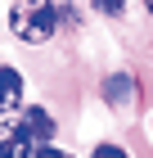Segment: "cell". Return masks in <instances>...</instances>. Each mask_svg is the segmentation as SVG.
Segmentation results:
<instances>
[{
  "instance_id": "3957f363",
  "label": "cell",
  "mask_w": 153,
  "mask_h": 158,
  "mask_svg": "<svg viewBox=\"0 0 153 158\" xmlns=\"http://www.w3.org/2000/svg\"><path fill=\"white\" fill-rule=\"evenodd\" d=\"M18 127H23V135L32 145H50V135H54V118H50L45 109H23Z\"/></svg>"
},
{
  "instance_id": "9c48e42d",
  "label": "cell",
  "mask_w": 153,
  "mask_h": 158,
  "mask_svg": "<svg viewBox=\"0 0 153 158\" xmlns=\"http://www.w3.org/2000/svg\"><path fill=\"white\" fill-rule=\"evenodd\" d=\"M149 9H153V0H149Z\"/></svg>"
},
{
  "instance_id": "52a82bcc",
  "label": "cell",
  "mask_w": 153,
  "mask_h": 158,
  "mask_svg": "<svg viewBox=\"0 0 153 158\" xmlns=\"http://www.w3.org/2000/svg\"><path fill=\"white\" fill-rule=\"evenodd\" d=\"M95 9H104V14H122V9H126V0H95Z\"/></svg>"
},
{
  "instance_id": "8992f818",
  "label": "cell",
  "mask_w": 153,
  "mask_h": 158,
  "mask_svg": "<svg viewBox=\"0 0 153 158\" xmlns=\"http://www.w3.org/2000/svg\"><path fill=\"white\" fill-rule=\"evenodd\" d=\"M32 158H72V154H63V149H54V145H36Z\"/></svg>"
},
{
  "instance_id": "277c9868",
  "label": "cell",
  "mask_w": 153,
  "mask_h": 158,
  "mask_svg": "<svg viewBox=\"0 0 153 158\" xmlns=\"http://www.w3.org/2000/svg\"><path fill=\"white\" fill-rule=\"evenodd\" d=\"M23 109V73L18 68H0V118Z\"/></svg>"
},
{
  "instance_id": "7a4b0ae2",
  "label": "cell",
  "mask_w": 153,
  "mask_h": 158,
  "mask_svg": "<svg viewBox=\"0 0 153 158\" xmlns=\"http://www.w3.org/2000/svg\"><path fill=\"white\" fill-rule=\"evenodd\" d=\"M32 140L23 135V127L18 122H5L0 118V158H32Z\"/></svg>"
},
{
  "instance_id": "5b68a950",
  "label": "cell",
  "mask_w": 153,
  "mask_h": 158,
  "mask_svg": "<svg viewBox=\"0 0 153 158\" xmlns=\"http://www.w3.org/2000/svg\"><path fill=\"white\" fill-rule=\"evenodd\" d=\"M90 158H131V154H126L122 145H99V149H95Z\"/></svg>"
},
{
  "instance_id": "ba28073f",
  "label": "cell",
  "mask_w": 153,
  "mask_h": 158,
  "mask_svg": "<svg viewBox=\"0 0 153 158\" xmlns=\"http://www.w3.org/2000/svg\"><path fill=\"white\" fill-rule=\"evenodd\" d=\"M149 131H153V118H149Z\"/></svg>"
},
{
  "instance_id": "6da1fadb",
  "label": "cell",
  "mask_w": 153,
  "mask_h": 158,
  "mask_svg": "<svg viewBox=\"0 0 153 158\" xmlns=\"http://www.w3.org/2000/svg\"><path fill=\"white\" fill-rule=\"evenodd\" d=\"M9 27L27 45H45L54 36V27H59V9H54V0H14Z\"/></svg>"
}]
</instances>
